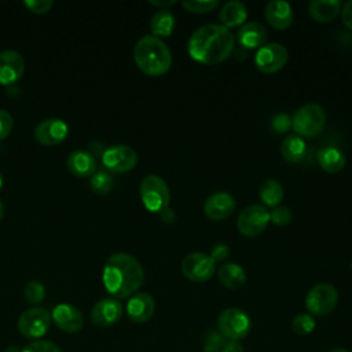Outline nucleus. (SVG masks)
<instances>
[{
	"mask_svg": "<svg viewBox=\"0 0 352 352\" xmlns=\"http://www.w3.org/2000/svg\"><path fill=\"white\" fill-rule=\"evenodd\" d=\"M235 47V36L220 23L199 26L188 38L187 51L191 59L212 66L230 58Z\"/></svg>",
	"mask_w": 352,
	"mask_h": 352,
	"instance_id": "f257e3e1",
	"label": "nucleus"
},
{
	"mask_svg": "<svg viewBox=\"0 0 352 352\" xmlns=\"http://www.w3.org/2000/svg\"><path fill=\"white\" fill-rule=\"evenodd\" d=\"M102 280L109 294L117 300L131 297L138 293L144 282V270L138 258L125 252H118L107 257Z\"/></svg>",
	"mask_w": 352,
	"mask_h": 352,
	"instance_id": "f03ea898",
	"label": "nucleus"
},
{
	"mask_svg": "<svg viewBox=\"0 0 352 352\" xmlns=\"http://www.w3.org/2000/svg\"><path fill=\"white\" fill-rule=\"evenodd\" d=\"M133 60L144 74L158 77L170 70L173 56L162 38L147 34L136 41L133 47Z\"/></svg>",
	"mask_w": 352,
	"mask_h": 352,
	"instance_id": "7ed1b4c3",
	"label": "nucleus"
},
{
	"mask_svg": "<svg viewBox=\"0 0 352 352\" xmlns=\"http://www.w3.org/2000/svg\"><path fill=\"white\" fill-rule=\"evenodd\" d=\"M326 124L324 109L318 103H308L297 109L292 117V128L300 138H314Z\"/></svg>",
	"mask_w": 352,
	"mask_h": 352,
	"instance_id": "20e7f679",
	"label": "nucleus"
},
{
	"mask_svg": "<svg viewBox=\"0 0 352 352\" xmlns=\"http://www.w3.org/2000/svg\"><path fill=\"white\" fill-rule=\"evenodd\" d=\"M139 192L144 208L153 213H161L169 208L170 191L166 182L158 175H147L142 179Z\"/></svg>",
	"mask_w": 352,
	"mask_h": 352,
	"instance_id": "39448f33",
	"label": "nucleus"
},
{
	"mask_svg": "<svg viewBox=\"0 0 352 352\" xmlns=\"http://www.w3.org/2000/svg\"><path fill=\"white\" fill-rule=\"evenodd\" d=\"M51 312L43 307H32L25 309L16 322L19 333L32 340H40L51 326Z\"/></svg>",
	"mask_w": 352,
	"mask_h": 352,
	"instance_id": "423d86ee",
	"label": "nucleus"
},
{
	"mask_svg": "<svg viewBox=\"0 0 352 352\" xmlns=\"http://www.w3.org/2000/svg\"><path fill=\"white\" fill-rule=\"evenodd\" d=\"M252 327L249 315L239 308H227L217 318V330L231 341L245 338Z\"/></svg>",
	"mask_w": 352,
	"mask_h": 352,
	"instance_id": "0eeeda50",
	"label": "nucleus"
},
{
	"mask_svg": "<svg viewBox=\"0 0 352 352\" xmlns=\"http://www.w3.org/2000/svg\"><path fill=\"white\" fill-rule=\"evenodd\" d=\"M338 302V292L330 283H318L305 296V307L312 316H324L334 311Z\"/></svg>",
	"mask_w": 352,
	"mask_h": 352,
	"instance_id": "6e6552de",
	"label": "nucleus"
},
{
	"mask_svg": "<svg viewBox=\"0 0 352 352\" xmlns=\"http://www.w3.org/2000/svg\"><path fill=\"white\" fill-rule=\"evenodd\" d=\"M270 210L258 204H253L241 210L236 219L238 231L248 238L261 235L270 224Z\"/></svg>",
	"mask_w": 352,
	"mask_h": 352,
	"instance_id": "1a4fd4ad",
	"label": "nucleus"
},
{
	"mask_svg": "<svg viewBox=\"0 0 352 352\" xmlns=\"http://www.w3.org/2000/svg\"><path fill=\"white\" fill-rule=\"evenodd\" d=\"M104 169L110 173H125L138 165V153L125 144H114L104 148L100 155Z\"/></svg>",
	"mask_w": 352,
	"mask_h": 352,
	"instance_id": "9d476101",
	"label": "nucleus"
},
{
	"mask_svg": "<svg viewBox=\"0 0 352 352\" xmlns=\"http://www.w3.org/2000/svg\"><path fill=\"white\" fill-rule=\"evenodd\" d=\"M182 274L191 282L202 283L209 280L216 271L214 260L202 252L188 253L182 260Z\"/></svg>",
	"mask_w": 352,
	"mask_h": 352,
	"instance_id": "9b49d317",
	"label": "nucleus"
},
{
	"mask_svg": "<svg viewBox=\"0 0 352 352\" xmlns=\"http://www.w3.org/2000/svg\"><path fill=\"white\" fill-rule=\"evenodd\" d=\"M289 54L280 43H267L254 54V66L264 74H274L282 70L287 62Z\"/></svg>",
	"mask_w": 352,
	"mask_h": 352,
	"instance_id": "f8f14e48",
	"label": "nucleus"
},
{
	"mask_svg": "<svg viewBox=\"0 0 352 352\" xmlns=\"http://www.w3.org/2000/svg\"><path fill=\"white\" fill-rule=\"evenodd\" d=\"M69 135V126L62 118L51 117L40 121L34 128V139L43 146L62 143Z\"/></svg>",
	"mask_w": 352,
	"mask_h": 352,
	"instance_id": "ddd939ff",
	"label": "nucleus"
},
{
	"mask_svg": "<svg viewBox=\"0 0 352 352\" xmlns=\"http://www.w3.org/2000/svg\"><path fill=\"white\" fill-rule=\"evenodd\" d=\"M124 314V307L120 300L106 297L94 304L91 309V320L98 327H110L116 324Z\"/></svg>",
	"mask_w": 352,
	"mask_h": 352,
	"instance_id": "4468645a",
	"label": "nucleus"
},
{
	"mask_svg": "<svg viewBox=\"0 0 352 352\" xmlns=\"http://www.w3.org/2000/svg\"><path fill=\"white\" fill-rule=\"evenodd\" d=\"M51 319L59 330L69 334L80 331L84 326V315L81 311L67 302L55 305L51 312Z\"/></svg>",
	"mask_w": 352,
	"mask_h": 352,
	"instance_id": "2eb2a0df",
	"label": "nucleus"
},
{
	"mask_svg": "<svg viewBox=\"0 0 352 352\" xmlns=\"http://www.w3.org/2000/svg\"><path fill=\"white\" fill-rule=\"evenodd\" d=\"M202 209L209 220L221 221L234 213L235 199L230 192L217 191L205 199Z\"/></svg>",
	"mask_w": 352,
	"mask_h": 352,
	"instance_id": "dca6fc26",
	"label": "nucleus"
},
{
	"mask_svg": "<svg viewBox=\"0 0 352 352\" xmlns=\"http://www.w3.org/2000/svg\"><path fill=\"white\" fill-rule=\"evenodd\" d=\"M25 72V59L15 50L0 52V84L11 85L16 82Z\"/></svg>",
	"mask_w": 352,
	"mask_h": 352,
	"instance_id": "f3484780",
	"label": "nucleus"
},
{
	"mask_svg": "<svg viewBox=\"0 0 352 352\" xmlns=\"http://www.w3.org/2000/svg\"><path fill=\"white\" fill-rule=\"evenodd\" d=\"M155 312V301L151 294L138 292L132 294L126 302V315L135 323L148 322Z\"/></svg>",
	"mask_w": 352,
	"mask_h": 352,
	"instance_id": "a211bd4d",
	"label": "nucleus"
},
{
	"mask_svg": "<svg viewBox=\"0 0 352 352\" xmlns=\"http://www.w3.org/2000/svg\"><path fill=\"white\" fill-rule=\"evenodd\" d=\"M264 16L270 26L276 30H286L293 23V8L285 0H272L265 4Z\"/></svg>",
	"mask_w": 352,
	"mask_h": 352,
	"instance_id": "6ab92c4d",
	"label": "nucleus"
},
{
	"mask_svg": "<svg viewBox=\"0 0 352 352\" xmlns=\"http://www.w3.org/2000/svg\"><path fill=\"white\" fill-rule=\"evenodd\" d=\"M67 169L78 177L92 176L96 169V158L87 150H74L66 158Z\"/></svg>",
	"mask_w": 352,
	"mask_h": 352,
	"instance_id": "aec40b11",
	"label": "nucleus"
},
{
	"mask_svg": "<svg viewBox=\"0 0 352 352\" xmlns=\"http://www.w3.org/2000/svg\"><path fill=\"white\" fill-rule=\"evenodd\" d=\"M236 40L242 47L248 50H254V48L258 50L261 45L265 44L267 30L261 23L256 21L246 22L238 29Z\"/></svg>",
	"mask_w": 352,
	"mask_h": 352,
	"instance_id": "412c9836",
	"label": "nucleus"
},
{
	"mask_svg": "<svg viewBox=\"0 0 352 352\" xmlns=\"http://www.w3.org/2000/svg\"><path fill=\"white\" fill-rule=\"evenodd\" d=\"M341 7L342 3L340 0H311L308 3V14L314 21L327 23L338 16Z\"/></svg>",
	"mask_w": 352,
	"mask_h": 352,
	"instance_id": "4be33fe9",
	"label": "nucleus"
},
{
	"mask_svg": "<svg viewBox=\"0 0 352 352\" xmlns=\"http://www.w3.org/2000/svg\"><path fill=\"white\" fill-rule=\"evenodd\" d=\"M246 18H248V7L238 0L227 1L219 12L220 25L227 28L228 30L234 28H241L245 23Z\"/></svg>",
	"mask_w": 352,
	"mask_h": 352,
	"instance_id": "5701e85b",
	"label": "nucleus"
},
{
	"mask_svg": "<svg viewBox=\"0 0 352 352\" xmlns=\"http://www.w3.org/2000/svg\"><path fill=\"white\" fill-rule=\"evenodd\" d=\"M307 154V144L302 138L296 133L287 135L280 143V155L289 164H300Z\"/></svg>",
	"mask_w": 352,
	"mask_h": 352,
	"instance_id": "b1692460",
	"label": "nucleus"
},
{
	"mask_svg": "<svg viewBox=\"0 0 352 352\" xmlns=\"http://www.w3.org/2000/svg\"><path fill=\"white\" fill-rule=\"evenodd\" d=\"M217 278L220 283L231 290L241 289L246 283L245 270L235 263H224L217 270Z\"/></svg>",
	"mask_w": 352,
	"mask_h": 352,
	"instance_id": "393cba45",
	"label": "nucleus"
},
{
	"mask_svg": "<svg viewBox=\"0 0 352 352\" xmlns=\"http://www.w3.org/2000/svg\"><path fill=\"white\" fill-rule=\"evenodd\" d=\"M316 160L319 166L327 173H337L342 170L346 164V160L342 151L331 146L320 148L316 154Z\"/></svg>",
	"mask_w": 352,
	"mask_h": 352,
	"instance_id": "a878e982",
	"label": "nucleus"
},
{
	"mask_svg": "<svg viewBox=\"0 0 352 352\" xmlns=\"http://www.w3.org/2000/svg\"><path fill=\"white\" fill-rule=\"evenodd\" d=\"M283 186L275 179H267L258 187V197L264 204L263 206L265 208L272 209L275 206H279L283 199Z\"/></svg>",
	"mask_w": 352,
	"mask_h": 352,
	"instance_id": "bb28decb",
	"label": "nucleus"
},
{
	"mask_svg": "<svg viewBox=\"0 0 352 352\" xmlns=\"http://www.w3.org/2000/svg\"><path fill=\"white\" fill-rule=\"evenodd\" d=\"M175 23H176L175 15L169 10H160L151 16L150 30L153 36L158 38L169 37L173 33Z\"/></svg>",
	"mask_w": 352,
	"mask_h": 352,
	"instance_id": "cd10ccee",
	"label": "nucleus"
},
{
	"mask_svg": "<svg viewBox=\"0 0 352 352\" xmlns=\"http://www.w3.org/2000/svg\"><path fill=\"white\" fill-rule=\"evenodd\" d=\"M91 190L98 195H106L114 187V179L107 170H96L89 179Z\"/></svg>",
	"mask_w": 352,
	"mask_h": 352,
	"instance_id": "c85d7f7f",
	"label": "nucleus"
},
{
	"mask_svg": "<svg viewBox=\"0 0 352 352\" xmlns=\"http://www.w3.org/2000/svg\"><path fill=\"white\" fill-rule=\"evenodd\" d=\"M226 342L227 338L217 329H208L201 340L204 352H220Z\"/></svg>",
	"mask_w": 352,
	"mask_h": 352,
	"instance_id": "c756f323",
	"label": "nucleus"
},
{
	"mask_svg": "<svg viewBox=\"0 0 352 352\" xmlns=\"http://www.w3.org/2000/svg\"><path fill=\"white\" fill-rule=\"evenodd\" d=\"M23 297L29 304L36 307L45 298V286L38 280H29L23 287Z\"/></svg>",
	"mask_w": 352,
	"mask_h": 352,
	"instance_id": "7c9ffc66",
	"label": "nucleus"
},
{
	"mask_svg": "<svg viewBox=\"0 0 352 352\" xmlns=\"http://www.w3.org/2000/svg\"><path fill=\"white\" fill-rule=\"evenodd\" d=\"M315 326H316V322H315L314 316L311 314H305V312L297 314L292 320V329L298 336L309 334L311 331H314Z\"/></svg>",
	"mask_w": 352,
	"mask_h": 352,
	"instance_id": "2f4dec72",
	"label": "nucleus"
},
{
	"mask_svg": "<svg viewBox=\"0 0 352 352\" xmlns=\"http://www.w3.org/2000/svg\"><path fill=\"white\" fill-rule=\"evenodd\" d=\"M219 6V0H183L182 7L194 14H205L216 10Z\"/></svg>",
	"mask_w": 352,
	"mask_h": 352,
	"instance_id": "473e14b6",
	"label": "nucleus"
},
{
	"mask_svg": "<svg viewBox=\"0 0 352 352\" xmlns=\"http://www.w3.org/2000/svg\"><path fill=\"white\" fill-rule=\"evenodd\" d=\"M270 220L275 226H286L293 220V213L290 212V209L287 206L279 205L270 210Z\"/></svg>",
	"mask_w": 352,
	"mask_h": 352,
	"instance_id": "72a5a7b5",
	"label": "nucleus"
},
{
	"mask_svg": "<svg viewBox=\"0 0 352 352\" xmlns=\"http://www.w3.org/2000/svg\"><path fill=\"white\" fill-rule=\"evenodd\" d=\"M21 352H62L60 348L50 340H33Z\"/></svg>",
	"mask_w": 352,
	"mask_h": 352,
	"instance_id": "f704fd0d",
	"label": "nucleus"
},
{
	"mask_svg": "<svg viewBox=\"0 0 352 352\" xmlns=\"http://www.w3.org/2000/svg\"><path fill=\"white\" fill-rule=\"evenodd\" d=\"M271 128L276 133H286L292 128V117L286 113H278L271 120Z\"/></svg>",
	"mask_w": 352,
	"mask_h": 352,
	"instance_id": "c9c22d12",
	"label": "nucleus"
},
{
	"mask_svg": "<svg viewBox=\"0 0 352 352\" xmlns=\"http://www.w3.org/2000/svg\"><path fill=\"white\" fill-rule=\"evenodd\" d=\"M14 126V118L10 111L0 109V140H4L10 136Z\"/></svg>",
	"mask_w": 352,
	"mask_h": 352,
	"instance_id": "e433bc0d",
	"label": "nucleus"
},
{
	"mask_svg": "<svg viewBox=\"0 0 352 352\" xmlns=\"http://www.w3.org/2000/svg\"><path fill=\"white\" fill-rule=\"evenodd\" d=\"M23 4L26 8L34 14H44L50 11V8L54 6L52 0H25Z\"/></svg>",
	"mask_w": 352,
	"mask_h": 352,
	"instance_id": "4c0bfd02",
	"label": "nucleus"
},
{
	"mask_svg": "<svg viewBox=\"0 0 352 352\" xmlns=\"http://www.w3.org/2000/svg\"><path fill=\"white\" fill-rule=\"evenodd\" d=\"M209 256L214 260V263H217V261H224V260L230 256V248H228V245H226V243H223V242H219V243H216V245L212 248Z\"/></svg>",
	"mask_w": 352,
	"mask_h": 352,
	"instance_id": "58836bf2",
	"label": "nucleus"
},
{
	"mask_svg": "<svg viewBox=\"0 0 352 352\" xmlns=\"http://www.w3.org/2000/svg\"><path fill=\"white\" fill-rule=\"evenodd\" d=\"M340 14H341V21L344 26L352 32V0L342 4Z\"/></svg>",
	"mask_w": 352,
	"mask_h": 352,
	"instance_id": "ea45409f",
	"label": "nucleus"
},
{
	"mask_svg": "<svg viewBox=\"0 0 352 352\" xmlns=\"http://www.w3.org/2000/svg\"><path fill=\"white\" fill-rule=\"evenodd\" d=\"M220 352H245V349L239 341L227 340V342L224 344V346L221 348Z\"/></svg>",
	"mask_w": 352,
	"mask_h": 352,
	"instance_id": "a19ab883",
	"label": "nucleus"
},
{
	"mask_svg": "<svg viewBox=\"0 0 352 352\" xmlns=\"http://www.w3.org/2000/svg\"><path fill=\"white\" fill-rule=\"evenodd\" d=\"M150 4L160 7V10H168V7L175 6L177 1L176 0H150Z\"/></svg>",
	"mask_w": 352,
	"mask_h": 352,
	"instance_id": "79ce46f5",
	"label": "nucleus"
},
{
	"mask_svg": "<svg viewBox=\"0 0 352 352\" xmlns=\"http://www.w3.org/2000/svg\"><path fill=\"white\" fill-rule=\"evenodd\" d=\"M160 214V217L162 219V221H165V223H173L175 221V212L172 210V209H169V208H166V209H164L161 213H158Z\"/></svg>",
	"mask_w": 352,
	"mask_h": 352,
	"instance_id": "37998d69",
	"label": "nucleus"
},
{
	"mask_svg": "<svg viewBox=\"0 0 352 352\" xmlns=\"http://www.w3.org/2000/svg\"><path fill=\"white\" fill-rule=\"evenodd\" d=\"M329 352H349L348 349L345 348H340V346H336V348H331Z\"/></svg>",
	"mask_w": 352,
	"mask_h": 352,
	"instance_id": "c03bdc74",
	"label": "nucleus"
},
{
	"mask_svg": "<svg viewBox=\"0 0 352 352\" xmlns=\"http://www.w3.org/2000/svg\"><path fill=\"white\" fill-rule=\"evenodd\" d=\"M6 352H21V349L16 348L15 345H11V346H8V349Z\"/></svg>",
	"mask_w": 352,
	"mask_h": 352,
	"instance_id": "a18cd8bd",
	"label": "nucleus"
},
{
	"mask_svg": "<svg viewBox=\"0 0 352 352\" xmlns=\"http://www.w3.org/2000/svg\"><path fill=\"white\" fill-rule=\"evenodd\" d=\"M3 214H4V206H3V202L0 201V220L3 219Z\"/></svg>",
	"mask_w": 352,
	"mask_h": 352,
	"instance_id": "49530a36",
	"label": "nucleus"
},
{
	"mask_svg": "<svg viewBox=\"0 0 352 352\" xmlns=\"http://www.w3.org/2000/svg\"><path fill=\"white\" fill-rule=\"evenodd\" d=\"M3 188V175L0 173V190Z\"/></svg>",
	"mask_w": 352,
	"mask_h": 352,
	"instance_id": "de8ad7c7",
	"label": "nucleus"
},
{
	"mask_svg": "<svg viewBox=\"0 0 352 352\" xmlns=\"http://www.w3.org/2000/svg\"><path fill=\"white\" fill-rule=\"evenodd\" d=\"M351 268H352V263H351Z\"/></svg>",
	"mask_w": 352,
	"mask_h": 352,
	"instance_id": "09e8293b",
	"label": "nucleus"
}]
</instances>
